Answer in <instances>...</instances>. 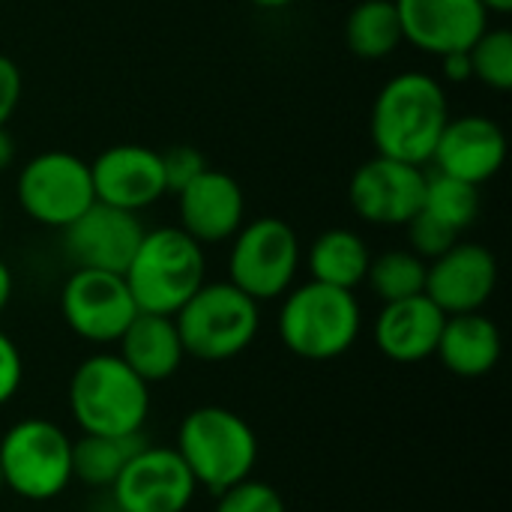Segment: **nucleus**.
<instances>
[{
	"mask_svg": "<svg viewBox=\"0 0 512 512\" xmlns=\"http://www.w3.org/2000/svg\"><path fill=\"white\" fill-rule=\"evenodd\" d=\"M441 66H444V75L450 81H471V57L468 51H450L441 57Z\"/></svg>",
	"mask_w": 512,
	"mask_h": 512,
	"instance_id": "nucleus-33",
	"label": "nucleus"
},
{
	"mask_svg": "<svg viewBox=\"0 0 512 512\" xmlns=\"http://www.w3.org/2000/svg\"><path fill=\"white\" fill-rule=\"evenodd\" d=\"M498 288V261L480 243L459 240L426 264V297L444 315L483 312Z\"/></svg>",
	"mask_w": 512,
	"mask_h": 512,
	"instance_id": "nucleus-14",
	"label": "nucleus"
},
{
	"mask_svg": "<svg viewBox=\"0 0 512 512\" xmlns=\"http://www.w3.org/2000/svg\"><path fill=\"white\" fill-rule=\"evenodd\" d=\"M117 354L150 387L174 378L186 360L174 315H153V312H138L132 318V324L117 339Z\"/></svg>",
	"mask_w": 512,
	"mask_h": 512,
	"instance_id": "nucleus-20",
	"label": "nucleus"
},
{
	"mask_svg": "<svg viewBox=\"0 0 512 512\" xmlns=\"http://www.w3.org/2000/svg\"><path fill=\"white\" fill-rule=\"evenodd\" d=\"M174 324L186 357L225 363L255 342L261 330V303L231 282H204L174 312Z\"/></svg>",
	"mask_w": 512,
	"mask_h": 512,
	"instance_id": "nucleus-6",
	"label": "nucleus"
},
{
	"mask_svg": "<svg viewBox=\"0 0 512 512\" xmlns=\"http://www.w3.org/2000/svg\"><path fill=\"white\" fill-rule=\"evenodd\" d=\"M486 6V12H498V15H507L512 9V0H480Z\"/></svg>",
	"mask_w": 512,
	"mask_h": 512,
	"instance_id": "nucleus-36",
	"label": "nucleus"
},
{
	"mask_svg": "<svg viewBox=\"0 0 512 512\" xmlns=\"http://www.w3.org/2000/svg\"><path fill=\"white\" fill-rule=\"evenodd\" d=\"M15 192L21 210L33 222L60 231L96 201L90 162L66 150H48L33 156L21 168Z\"/></svg>",
	"mask_w": 512,
	"mask_h": 512,
	"instance_id": "nucleus-9",
	"label": "nucleus"
},
{
	"mask_svg": "<svg viewBox=\"0 0 512 512\" xmlns=\"http://www.w3.org/2000/svg\"><path fill=\"white\" fill-rule=\"evenodd\" d=\"M180 228L201 246L231 240L246 219V198L240 183L216 168H204L189 186L177 192Z\"/></svg>",
	"mask_w": 512,
	"mask_h": 512,
	"instance_id": "nucleus-18",
	"label": "nucleus"
},
{
	"mask_svg": "<svg viewBox=\"0 0 512 512\" xmlns=\"http://www.w3.org/2000/svg\"><path fill=\"white\" fill-rule=\"evenodd\" d=\"M471 57V78L483 81L492 90L512 87V33L507 27L483 30L477 42L468 48Z\"/></svg>",
	"mask_w": 512,
	"mask_h": 512,
	"instance_id": "nucleus-27",
	"label": "nucleus"
},
{
	"mask_svg": "<svg viewBox=\"0 0 512 512\" xmlns=\"http://www.w3.org/2000/svg\"><path fill=\"white\" fill-rule=\"evenodd\" d=\"M204 246L183 228L144 231L123 279L138 312L174 315L207 279Z\"/></svg>",
	"mask_w": 512,
	"mask_h": 512,
	"instance_id": "nucleus-5",
	"label": "nucleus"
},
{
	"mask_svg": "<svg viewBox=\"0 0 512 512\" xmlns=\"http://www.w3.org/2000/svg\"><path fill=\"white\" fill-rule=\"evenodd\" d=\"M9 300H12V273H9L6 261L0 258V315L6 312Z\"/></svg>",
	"mask_w": 512,
	"mask_h": 512,
	"instance_id": "nucleus-35",
	"label": "nucleus"
},
{
	"mask_svg": "<svg viewBox=\"0 0 512 512\" xmlns=\"http://www.w3.org/2000/svg\"><path fill=\"white\" fill-rule=\"evenodd\" d=\"M60 312L78 339L90 345H117L138 315V306L120 273L75 267L60 288Z\"/></svg>",
	"mask_w": 512,
	"mask_h": 512,
	"instance_id": "nucleus-10",
	"label": "nucleus"
},
{
	"mask_svg": "<svg viewBox=\"0 0 512 512\" xmlns=\"http://www.w3.org/2000/svg\"><path fill=\"white\" fill-rule=\"evenodd\" d=\"M3 492H6V489H3V477H0V495H3Z\"/></svg>",
	"mask_w": 512,
	"mask_h": 512,
	"instance_id": "nucleus-38",
	"label": "nucleus"
},
{
	"mask_svg": "<svg viewBox=\"0 0 512 512\" xmlns=\"http://www.w3.org/2000/svg\"><path fill=\"white\" fill-rule=\"evenodd\" d=\"M447 120L450 108L441 81L426 72H402L375 96L369 135L378 156L426 165L432 162Z\"/></svg>",
	"mask_w": 512,
	"mask_h": 512,
	"instance_id": "nucleus-1",
	"label": "nucleus"
},
{
	"mask_svg": "<svg viewBox=\"0 0 512 512\" xmlns=\"http://www.w3.org/2000/svg\"><path fill=\"white\" fill-rule=\"evenodd\" d=\"M18 102H21V69L15 66V60L0 54V126L9 123Z\"/></svg>",
	"mask_w": 512,
	"mask_h": 512,
	"instance_id": "nucleus-32",
	"label": "nucleus"
},
{
	"mask_svg": "<svg viewBox=\"0 0 512 512\" xmlns=\"http://www.w3.org/2000/svg\"><path fill=\"white\" fill-rule=\"evenodd\" d=\"M402 24V39L426 54L444 57L468 51L489 27V12L480 0H393Z\"/></svg>",
	"mask_w": 512,
	"mask_h": 512,
	"instance_id": "nucleus-15",
	"label": "nucleus"
},
{
	"mask_svg": "<svg viewBox=\"0 0 512 512\" xmlns=\"http://www.w3.org/2000/svg\"><path fill=\"white\" fill-rule=\"evenodd\" d=\"M0 222H3V207H0Z\"/></svg>",
	"mask_w": 512,
	"mask_h": 512,
	"instance_id": "nucleus-39",
	"label": "nucleus"
},
{
	"mask_svg": "<svg viewBox=\"0 0 512 512\" xmlns=\"http://www.w3.org/2000/svg\"><path fill=\"white\" fill-rule=\"evenodd\" d=\"M21 381H24V360H21V351L18 345L0 330V408L9 405L18 390H21Z\"/></svg>",
	"mask_w": 512,
	"mask_h": 512,
	"instance_id": "nucleus-31",
	"label": "nucleus"
},
{
	"mask_svg": "<svg viewBox=\"0 0 512 512\" xmlns=\"http://www.w3.org/2000/svg\"><path fill=\"white\" fill-rule=\"evenodd\" d=\"M117 512H186L198 483L174 447L144 444L108 489Z\"/></svg>",
	"mask_w": 512,
	"mask_h": 512,
	"instance_id": "nucleus-11",
	"label": "nucleus"
},
{
	"mask_svg": "<svg viewBox=\"0 0 512 512\" xmlns=\"http://www.w3.org/2000/svg\"><path fill=\"white\" fill-rule=\"evenodd\" d=\"M177 456L186 462L198 489L219 495L252 477L258 465V435L240 414L222 405L192 408L177 429Z\"/></svg>",
	"mask_w": 512,
	"mask_h": 512,
	"instance_id": "nucleus-3",
	"label": "nucleus"
},
{
	"mask_svg": "<svg viewBox=\"0 0 512 512\" xmlns=\"http://www.w3.org/2000/svg\"><path fill=\"white\" fill-rule=\"evenodd\" d=\"M213 512H288L282 495L270 486L261 483L255 477H246L240 483H234L231 489L216 495V507Z\"/></svg>",
	"mask_w": 512,
	"mask_h": 512,
	"instance_id": "nucleus-28",
	"label": "nucleus"
},
{
	"mask_svg": "<svg viewBox=\"0 0 512 512\" xmlns=\"http://www.w3.org/2000/svg\"><path fill=\"white\" fill-rule=\"evenodd\" d=\"M363 330V312L354 291L324 282H306L285 294L279 309L282 345L312 363H327L354 348Z\"/></svg>",
	"mask_w": 512,
	"mask_h": 512,
	"instance_id": "nucleus-4",
	"label": "nucleus"
},
{
	"mask_svg": "<svg viewBox=\"0 0 512 512\" xmlns=\"http://www.w3.org/2000/svg\"><path fill=\"white\" fill-rule=\"evenodd\" d=\"M96 201L138 213L156 204L165 189L162 153L144 144H114L90 162Z\"/></svg>",
	"mask_w": 512,
	"mask_h": 512,
	"instance_id": "nucleus-16",
	"label": "nucleus"
},
{
	"mask_svg": "<svg viewBox=\"0 0 512 512\" xmlns=\"http://www.w3.org/2000/svg\"><path fill=\"white\" fill-rule=\"evenodd\" d=\"M366 282L381 303L417 297L426 291V261L411 249H390L369 261Z\"/></svg>",
	"mask_w": 512,
	"mask_h": 512,
	"instance_id": "nucleus-25",
	"label": "nucleus"
},
{
	"mask_svg": "<svg viewBox=\"0 0 512 512\" xmlns=\"http://www.w3.org/2000/svg\"><path fill=\"white\" fill-rule=\"evenodd\" d=\"M12 159H15V141H12L9 129L0 126V174L12 165Z\"/></svg>",
	"mask_w": 512,
	"mask_h": 512,
	"instance_id": "nucleus-34",
	"label": "nucleus"
},
{
	"mask_svg": "<svg viewBox=\"0 0 512 512\" xmlns=\"http://www.w3.org/2000/svg\"><path fill=\"white\" fill-rule=\"evenodd\" d=\"M369 261H372V255L360 234H354L348 228H330L312 240L306 267H309L312 282L354 291L357 285L366 282Z\"/></svg>",
	"mask_w": 512,
	"mask_h": 512,
	"instance_id": "nucleus-22",
	"label": "nucleus"
},
{
	"mask_svg": "<svg viewBox=\"0 0 512 512\" xmlns=\"http://www.w3.org/2000/svg\"><path fill=\"white\" fill-rule=\"evenodd\" d=\"M408 243H411V252L420 255L426 264L435 261L438 255H444L450 246H456L462 240L459 231H453L450 225L438 222L435 216H429L426 210H417V216L408 219Z\"/></svg>",
	"mask_w": 512,
	"mask_h": 512,
	"instance_id": "nucleus-29",
	"label": "nucleus"
},
{
	"mask_svg": "<svg viewBox=\"0 0 512 512\" xmlns=\"http://www.w3.org/2000/svg\"><path fill=\"white\" fill-rule=\"evenodd\" d=\"M501 351H504V339L498 324L483 312H465V315H447L435 357L450 375L474 381L495 372Z\"/></svg>",
	"mask_w": 512,
	"mask_h": 512,
	"instance_id": "nucleus-21",
	"label": "nucleus"
},
{
	"mask_svg": "<svg viewBox=\"0 0 512 512\" xmlns=\"http://www.w3.org/2000/svg\"><path fill=\"white\" fill-rule=\"evenodd\" d=\"M207 168V159L201 150L189 147V144H180V147H171L168 153H162V174H165V189L168 192H180L183 186H189L201 171Z\"/></svg>",
	"mask_w": 512,
	"mask_h": 512,
	"instance_id": "nucleus-30",
	"label": "nucleus"
},
{
	"mask_svg": "<svg viewBox=\"0 0 512 512\" xmlns=\"http://www.w3.org/2000/svg\"><path fill=\"white\" fill-rule=\"evenodd\" d=\"M144 231L147 228L141 225L138 213L93 201L75 222L63 228V249L75 267L123 276Z\"/></svg>",
	"mask_w": 512,
	"mask_h": 512,
	"instance_id": "nucleus-13",
	"label": "nucleus"
},
{
	"mask_svg": "<svg viewBox=\"0 0 512 512\" xmlns=\"http://www.w3.org/2000/svg\"><path fill=\"white\" fill-rule=\"evenodd\" d=\"M255 6H261V9H285V6H291L294 0H252Z\"/></svg>",
	"mask_w": 512,
	"mask_h": 512,
	"instance_id": "nucleus-37",
	"label": "nucleus"
},
{
	"mask_svg": "<svg viewBox=\"0 0 512 512\" xmlns=\"http://www.w3.org/2000/svg\"><path fill=\"white\" fill-rule=\"evenodd\" d=\"M66 405L81 435H141L150 417V384L120 354H93L75 366Z\"/></svg>",
	"mask_w": 512,
	"mask_h": 512,
	"instance_id": "nucleus-2",
	"label": "nucleus"
},
{
	"mask_svg": "<svg viewBox=\"0 0 512 512\" xmlns=\"http://www.w3.org/2000/svg\"><path fill=\"white\" fill-rule=\"evenodd\" d=\"M147 444L141 435H81L72 438V480L87 489H111L126 462Z\"/></svg>",
	"mask_w": 512,
	"mask_h": 512,
	"instance_id": "nucleus-23",
	"label": "nucleus"
},
{
	"mask_svg": "<svg viewBox=\"0 0 512 512\" xmlns=\"http://www.w3.org/2000/svg\"><path fill=\"white\" fill-rule=\"evenodd\" d=\"M345 42L363 60L390 57L405 39L393 0H360L345 21Z\"/></svg>",
	"mask_w": 512,
	"mask_h": 512,
	"instance_id": "nucleus-24",
	"label": "nucleus"
},
{
	"mask_svg": "<svg viewBox=\"0 0 512 512\" xmlns=\"http://www.w3.org/2000/svg\"><path fill=\"white\" fill-rule=\"evenodd\" d=\"M480 186H471L465 180H456L450 174H432L426 177V192H423V207L429 216L438 222L450 225L453 231H468L477 222L480 213Z\"/></svg>",
	"mask_w": 512,
	"mask_h": 512,
	"instance_id": "nucleus-26",
	"label": "nucleus"
},
{
	"mask_svg": "<svg viewBox=\"0 0 512 512\" xmlns=\"http://www.w3.org/2000/svg\"><path fill=\"white\" fill-rule=\"evenodd\" d=\"M300 270L297 231L279 216L243 222L231 237L228 282L249 294L255 303L279 300L294 288Z\"/></svg>",
	"mask_w": 512,
	"mask_h": 512,
	"instance_id": "nucleus-8",
	"label": "nucleus"
},
{
	"mask_svg": "<svg viewBox=\"0 0 512 512\" xmlns=\"http://www.w3.org/2000/svg\"><path fill=\"white\" fill-rule=\"evenodd\" d=\"M504 159L507 135L492 117L483 114L450 117L432 153V162L441 174H450L471 186H483L486 180H492L504 168Z\"/></svg>",
	"mask_w": 512,
	"mask_h": 512,
	"instance_id": "nucleus-17",
	"label": "nucleus"
},
{
	"mask_svg": "<svg viewBox=\"0 0 512 512\" xmlns=\"http://www.w3.org/2000/svg\"><path fill=\"white\" fill-rule=\"evenodd\" d=\"M3 489L21 501L45 504L60 498L72 480V438L45 417H24L0 438Z\"/></svg>",
	"mask_w": 512,
	"mask_h": 512,
	"instance_id": "nucleus-7",
	"label": "nucleus"
},
{
	"mask_svg": "<svg viewBox=\"0 0 512 512\" xmlns=\"http://www.w3.org/2000/svg\"><path fill=\"white\" fill-rule=\"evenodd\" d=\"M423 192V168L390 156L366 159L348 183L351 210L369 225H408L423 207Z\"/></svg>",
	"mask_w": 512,
	"mask_h": 512,
	"instance_id": "nucleus-12",
	"label": "nucleus"
},
{
	"mask_svg": "<svg viewBox=\"0 0 512 512\" xmlns=\"http://www.w3.org/2000/svg\"><path fill=\"white\" fill-rule=\"evenodd\" d=\"M447 315L426 297H408L384 303L375 318V345L393 363H423L435 357Z\"/></svg>",
	"mask_w": 512,
	"mask_h": 512,
	"instance_id": "nucleus-19",
	"label": "nucleus"
}]
</instances>
